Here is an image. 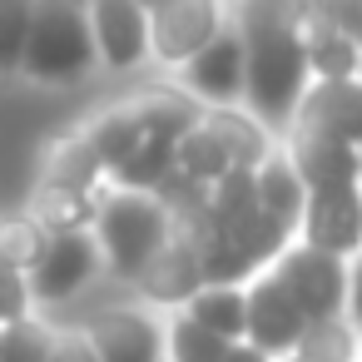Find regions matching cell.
I'll return each instance as SVG.
<instances>
[{"label":"cell","instance_id":"obj_16","mask_svg":"<svg viewBox=\"0 0 362 362\" xmlns=\"http://www.w3.org/2000/svg\"><path fill=\"white\" fill-rule=\"evenodd\" d=\"M253 189H258V214L273 218L288 233L303 214V179L293 174V164L288 159H263L253 169Z\"/></svg>","mask_w":362,"mask_h":362},{"label":"cell","instance_id":"obj_23","mask_svg":"<svg viewBox=\"0 0 362 362\" xmlns=\"http://www.w3.org/2000/svg\"><path fill=\"white\" fill-rule=\"evenodd\" d=\"M293 352L303 362H352V327L342 317H308Z\"/></svg>","mask_w":362,"mask_h":362},{"label":"cell","instance_id":"obj_9","mask_svg":"<svg viewBox=\"0 0 362 362\" xmlns=\"http://www.w3.org/2000/svg\"><path fill=\"white\" fill-rule=\"evenodd\" d=\"M90 268H95V243L85 238V228L80 233H50L45 248H40V258L25 268L30 273L25 288L40 303H60V298H70L90 278Z\"/></svg>","mask_w":362,"mask_h":362},{"label":"cell","instance_id":"obj_6","mask_svg":"<svg viewBox=\"0 0 362 362\" xmlns=\"http://www.w3.org/2000/svg\"><path fill=\"white\" fill-rule=\"evenodd\" d=\"M218 35L214 0H164L149 11V50L159 60H189Z\"/></svg>","mask_w":362,"mask_h":362},{"label":"cell","instance_id":"obj_8","mask_svg":"<svg viewBox=\"0 0 362 362\" xmlns=\"http://www.w3.org/2000/svg\"><path fill=\"white\" fill-rule=\"evenodd\" d=\"M303 322L308 317L298 313V303L283 293V283L273 273L258 278L243 293V337H248V347H258V352H288L298 342Z\"/></svg>","mask_w":362,"mask_h":362},{"label":"cell","instance_id":"obj_7","mask_svg":"<svg viewBox=\"0 0 362 362\" xmlns=\"http://www.w3.org/2000/svg\"><path fill=\"white\" fill-rule=\"evenodd\" d=\"M293 134L357 144V139H362V95H357V85H352V80H322L317 90H308V95L298 100Z\"/></svg>","mask_w":362,"mask_h":362},{"label":"cell","instance_id":"obj_18","mask_svg":"<svg viewBox=\"0 0 362 362\" xmlns=\"http://www.w3.org/2000/svg\"><path fill=\"white\" fill-rule=\"evenodd\" d=\"M189 317L223 342H243V293L233 283H204L189 298Z\"/></svg>","mask_w":362,"mask_h":362},{"label":"cell","instance_id":"obj_21","mask_svg":"<svg viewBox=\"0 0 362 362\" xmlns=\"http://www.w3.org/2000/svg\"><path fill=\"white\" fill-rule=\"evenodd\" d=\"M174 169H179L184 179H194V184H214V179L228 169V154H223V144H218L204 124H194V129H184V134L174 139Z\"/></svg>","mask_w":362,"mask_h":362},{"label":"cell","instance_id":"obj_22","mask_svg":"<svg viewBox=\"0 0 362 362\" xmlns=\"http://www.w3.org/2000/svg\"><path fill=\"white\" fill-rule=\"evenodd\" d=\"M139 134H144V119H139V110L134 105H124V110H110L85 139H90V149L100 154V164L105 169H115L134 144H139Z\"/></svg>","mask_w":362,"mask_h":362},{"label":"cell","instance_id":"obj_20","mask_svg":"<svg viewBox=\"0 0 362 362\" xmlns=\"http://www.w3.org/2000/svg\"><path fill=\"white\" fill-rule=\"evenodd\" d=\"M218 144H223V154H228V164H243V169H258L263 159H268V144H263V129L253 124V119H243V115H233V110H218V115H209V124H204Z\"/></svg>","mask_w":362,"mask_h":362},{"label":"cell","instance_id":"obj_32","mask_svg":"<svg viewBox=\"0 0 362 362\" xmlns=\"http://www.w3.org/2000/svg\"><path fill=\"white\" fill-rule=\"evenodd\" d=\"M223 362H268V352H258V347H248V342H228Z\"/></svg>","mask_w":362,"mask_h":362},{"label":"cell","instance_id":"obj_25","mask_svg":"<svg viewBox=\"0 0 362 362\" xmlns=\"http://www.w3.org/2000/svg\"><path fill=\"white\" fill-rule=\"evenodd\" d=\"M169 352H174V362H223L228 342L214 337L209 327H199L194 317H179L169 327Z\"/></svg>","mask_w":362,"mask_h":362},{"label":"cell","instance_id":"obj_19","mask_svg":"<svg viewBox=\"0 0 362 362\" xmlns=\"http://www.w3.org/2000/svg\"><path fill=\"white\" fill-rule=\"evenodd\" d=\"M95 218V204L85 189H70V184H40L35 189V223L50 228V233H80L85 223Z\"/></svg>","mask_w":362,"mask_h":362},{"label":"cell","instance_id":"obj_26","mask_svg":"<svg viewBox=\"0 0 362 362\" xmlns=\"http://www.w3.org/2000/svg\"><path fill=\"white\" fill-rule=\"evenodd\" d=\"M45 248V228L35 218H6L0 223V263H11V268H30Z\"/></svg>","mask_w":362,"mask_h":362},{"label":"cell","instance_id":"obj_33","mask_svg":"<svg viewBox=\"0 0 362 362\" xmlns=\"http://www.w3.org/2000/svg\"><path fill=\"white\" fill-rule=\"evenodd\" d=\"M134 6H139V11H144V16H149V11H154V6H164V0H134Z\"/></svg>","mask_w":362,"mask_h":362},{"label":"cell","instance_id":"obj_11","mask_svg":"<svg viewBox=\"0 0 362 362\" xmlns=\"http://www.w3.org/2000/svg\"><path fill=\"white\" fill-rule=\"evenodd\" d=\"M90 40L115 70H129L149 50V16L134 0H95L90 6Z\"/></svg>","mask_w":362,"mask_h":362},{"label":"cell","instance_id":"obj_12","mask_svg":"<svg viewBox=\"0 0 362 362\" xmlns=\"http://www.w3.org/2000/svg\"><path fill=\"white\" fill-rule=\"evenodd\" d=\"M288 11H293V30H298L308 75H322V80H352V75H357V40L342 35L332 21H322L313 6H303V0H288Z\"/></svg>","mask_w":362,"mask_h":362},{"label":"cell","instance_id":"obj_3","mask_svg":"<svg viewBox=\"0 0 362 362\" xmlns=\"http://www.w3.org/2000/svg\"><path fill=\"white\" fill-rule=\"evenodd\" d=\"M164 233H169L164 204L149 199V194H139V189H124V194H115V199L100 209L105 253H110V263H115L124 278H134V273L149 263V253L164 243Z\"/></svg>","mask_w":362,"mask_h":362},{"label":"cell","instance_id":"obj_1","mask_svg":"<svg viewBox=\"0 0 362 362\" xmlns=\"http://www.w3.org/2000/svg\"><path fill=\"white\" fill-rule=\"evenodd\" d=\"M238 50H243V95L253 115L283 129L308 85V60L293 30L288 0H248L238 25Z\"/></svg>","mask_w":362,"mask_h":362},{"label":"cell","instance_id":"obj_4","mask_svg":"<svg viewBox=\"0 0 362 362\" xmlns=\"http://www.w3.org/2000/svg\"><path fill=\"white\" fill-rule=\"evenodd\" d=\"M283 283V293L298 303L303 317H337L342 313V298H347V268H342V253H327V248H288L283 253V268L273 273Z\"/></svg>","mask_w":362,"mask_h":362},{"label":"cell","instance_id":"obj_30","mask_svg":"<svg viewBox=\"0 0 362 362\" xmlns=\"http://www.w3.org/2000/svg\"><path fill=\"white\" fill-rule=\"evenodd\" d=\"M303 6H313L322 21H332L342 35L357 40V30H362V0H303Z\"/></svg>","mask_w":362,"mask_h":362},{"label":"cell","instance_id":"obj_15","mask_svg":"<svg viewBox=\"0 0 362 362\" xmlns=\"http://www.w3.org/2000/svg\"><path fill=\"white\" fill-rule=\"evenodd\" d=\"M293 174L303 179V189H322V184H357V144H337V139H308L293 134Z\"/></svg>","mask_w":362,"mask_h":362},{"label":"cell","instance_id":"obj_28","mask_svg":"<svg viewBox=\"0 0 362 362\" xmlns=\"http://www.w3.org/2000/svg\"><path fill=\"white\" fill-rule=\"evenodd\" d=\"M30 6H35V0H0V70L21 65V45H25Z\"/></svg>","mask_w":362,"mask_h":362},{"label":"cell","instance_id":"obj_10","mask_svg":"<svg viewBox=\"0 0 362 362\" xmlns=\"http://www.w3.org/2000/svg\"><path fill=\"white\" fill-rule=\"evenodd\" d=\"M134 283L154 298V303H189L199 288H204V273H199V253L194 243L184 238V228L169 218V233L164 243L149 253V263L134 273Z\"/></svg>","mask_w":362,"mask_h":362},{"label":"cell","instance_id":"obj_31","mask_svg":"<svg viewBox=\"0 0 362 362\" xmlns=\"http://www.w3.org/2000/svg\"><path fill=\"white\" fill-rule=\"evenodd\" d=\"M45 362H95V347H90V337H50V352H45Z\"/></svg>","mask_w":362,"mask_h":362},{"label":"cell","instance_id":"obj_13","mask_svg":"<svg viewBox=\"0 0 362 362\" xmlns=\"http://www.w3.org/2000/svg\"><path fill=\"white\" fill-rule=\"evenodd\" d=\"M95 362H164V332L144 313H105L90 327Z\"/></svg>","mask_w":362,"mask_h":362},{"label":"cell","instance_id":"obj_2","mask_svg":"<svg viewBox=\"0 0 362 362\" xmlns=\"http://www.w3.org/2000/svg\"><path fill=\"white\" fill-rule=\"evenodd\" d=\"M90 60H95V40H90L85 0H35L21 65L35 80H75L90 70Z\"/></svg>","mask_w":362,"mask_h":362},{"label":"cell","instance_id":"obj_27","mask_svg":"<svg viewBox=\"0 0 362 362\" xmlns=\"http://www.w3.org/2000/svg\"><path fill=\"white\" fill-rule=\"evenodd\" d=\"M45 352H50V332L35 327L30 317L0 327V362H45Z\"/></svg>","mask_w":362,"mask_h":362},{"label":"cell","instance_id":"obj_5","mask_svg":"<svg viewBox=\"0 0 362 362\" xmlns=\"http://www.w3.org/2000/svg\"><path fill=\"white\" fill-rule=\"evenodd\" d=\"M303 233L313 248L327 253H352L357 233H362V204H357V184H322V189H303Z\"/></svg>","mask_w":362,"mask_h":362},{"label":"cell","instance_id":"obj_29","mask_svg":"<svg viewBox=\"0 0 362 362\" xmlns=\"http://www.w3.org/2000/svg\"><path fill=\"white\" fill-rule=\"evenodd\" d=\"M30 308V288H25V273L11 268V263H0V327L6 322H21Z\"/></svg>","mask_w":362,"mask_h":362},{"label":"cell","instance_id":"obj_14","mask_svg":"<svg viewBox=\"0 0 362 362\" xmlns=\"http://www.w3.org/2000/svg\"><path fill=\"white\" fill-rule=\"evenodd\" d=\"M189 65V85L204 95V100H218V105H228V100H238L243 95V50H238V35H214L199 55H189L184 60Z\"/></svg>","mask_w":362,"mask_h":362},{"label":"cell","instance_id":"obj_24","mask_svg":"<svg viewBox=\"0 0 362 362\" xmlns=\"http://www.w3.org/2000/svg\"><path fill=\"white\" fill-rule=\"evenodd\" d=\"M100 154L90 149V139L85 134H75V139H60L55 144V154H50V184H70V189H85L90 194V184L100 179Z\"/></svg>","mask_w":362,"mask_h":362},{"label":"cell","instance_id":"obj_17","mask_svg":"<svg viewBox=\"0 0 362 362\" xmlns=\"http://www.w3.org/2000/svg\"><path fill=\"white\" fill-rule=\"evenodd\" d=\"M115 174H119V184H124V189H139V194L159 189V184H164V174H174V139H169V134L144 129V134H139V144L115 164Z\"/></svg>","mask_w":362,"mask_h":362}]
</instances>
